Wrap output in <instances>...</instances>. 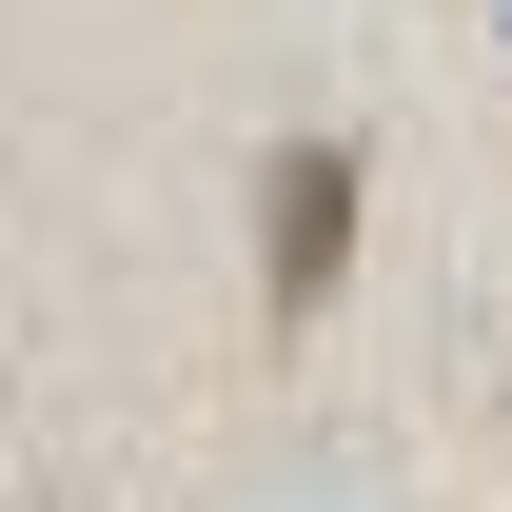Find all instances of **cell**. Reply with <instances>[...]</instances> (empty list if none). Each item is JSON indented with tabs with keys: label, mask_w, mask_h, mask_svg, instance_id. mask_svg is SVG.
<instances>
[{
	"label": "cell",
	"mask_w": 512,
	"mask_h": 512,
	"mask_svg": "<svg viewBox=\"0 0 512 512\" xmlns=\"http://www.w3.org/2000/svg\"><path fill=\"white\" fill-rule=\"evenodd\" d=\"M335 256H355V138H296V158L256 178V296H276V316H316Z\"/></svg>",
	"instance_id": "obj_1"
}]
</instances>
